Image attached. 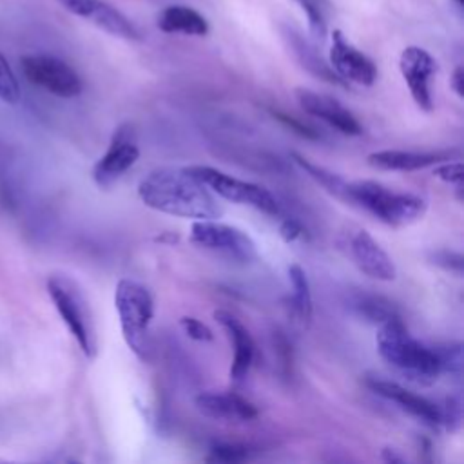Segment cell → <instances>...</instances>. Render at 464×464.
<instances>
[{
    "instance_id": "33",
    "label": "cell",
    "mask_w": 464,
    "mask_h": 464,
    "mask_svg": "<svg viewBox=\"0 0 464 464\" xmlns=\"http://www.w3.org/2000/svg\"><path fill=\"white\" fill-rule=\"evenodd\" d=\"M450 85L451 89L455 91V94L459 98L464 96V71H462V65H457L451 72V78H450Z\"/></svg>"
},
{
    "instance_id": "8",
    "label": "cell",
    "mask_w": 464,
    "mask_h": 464,
    "mask_svg": "<svg viewBox=\"0 0 464 464\" xmlns=\"http://www.w3.org/2000/svg\"><path fill=\"white\" fill-rule=\"evenodd\" d=\"M20 67L29 83L58 98H76L83 89L78 72L56 56L25 54L20 58Z\"/></svg>"
},
{
    "instance_id": "13",
    "label": "cell",
    "mask_w": 464,
    "mask_h": 464,
    "mask_svg": "<svg viewBox=\"0 0 464 464\" xmlns=\"http://www.w3.org/2000/svg\"><path fill=\"white\" fill-rule=\"evenodd\" d=\"M366 386L379 397L395 402L401 410L422 420L426 426L437 428L442 424V410L435 402L419 393H413L411 390L401 386L399 382L381 377H366Z\"/></svg>"
},
{
    "instance_id": "16",
    "label": "cell",
    "mask_w": 464,
    "mask_h": 464,
    "mask_svg": "<svg viewBox=\"0 0 464 464\" xmlns=\"http://www.w3.org/2000/svg\"><path fill=\"white\" fill-rule=\"evenodd\" d=\"M214 319L221 324V328L227 332V337L230 344L234 346V357L230 364V379L241 381L246 377L256 353V344L246 330V326L230 312L227 310H214Z\"/></svg>"
},
{
    "instance_id": "30",
    "label": "cell",
    "mask_w": 464,
    "mask_h": 464,
    "mask_svg": "<svg viewBox=\"0 0 464 464\" xmlns=\"http://www.w3.org/2000/svg\"><path fill=\"white\" fill-rule=\"evenodd\" d=\"M272 114H274L276 120H279L283 125H286L290 130H294V132L299 134L301 138H306V140H317V138H319L317 130H314L312 127H308V125H304L303 121L295 120L294 116L285 114V112H281V111H272Z\"/></svg>"
},
{
    "instance_id": "28",
    "label": "cell",
    "mask_w": 464,
    "mask_h": 464,
    "mask_svg": "<svg viewBox=\"0 0 464 464\" xmlns=\"http://www.w3.org/2000/svg\"><path fill=\"white\" fill-rule=\"evenodd\" d=\"M179 326H181V330H183L190 339H194V341H198V343H210V341L214 339L212 330H210L203 321H199V319H196V317H192V315H183V317L179 319Z\"/></svg>"
},
{
    "instance_id": "22",
    "label": "cell",
    "mask_w": 464,
    "mask_h": 464,
    "mask_svg": "<svg viewBox=\"0 0 464 464\" xmlns=\"http://www.w3.org/2000/svg\"><path fill=\"white\" fill-rule=\"evenodd\" d=\"M288 279L292 285V310L301 323H310L314 304L304 268L297 263H292L288 266Z\"/></svg>"
},
{
    "instance_id": "35",
    "label": "cell",
    "mask_w": 464,
    "mask_h": 464,
    "mask_svg": "<svg viewBox=\"0 0 464 464\" xmlns=\"http://www.w3.org/2000/svg\"><path fill=\"white\" fill-rule=\"evenodd\" d=\"M457 2V5H462L464 4V0H455Z\"/></svg>"
},
{
    "instance_id": "19",
    "label": "cell",
    "mask_w": 464,
    "mask_h": 464,
    "mask_svg": "<svg viewBox=\"0 0 464 464\" xmlns=\"http://www.w3.org/2000/svg\"><path fill=\"white\" fill-rule=\"evenodd\" d=\"M281 34L285 38V42L288 44V47L292 49L295 60L315 78L324 80L328 83H337V85H344L341 82V78L334 72V69L330 67V63H326L321 54L315 51V47L294 27L290 25H283L281 27Z\"/></svg>"
},
{
    "instance_id": "25",
    "label": "cell",
    "mask_w": 464,
    "mask_h": 464,
    "mask_svg": "<svg viewBox=\"0 0 464 464\" xmlns=\"http://www.w3.org/2000/svg\"><path fill=\"white\" fill-rule=\"evenodd\" d=\"M22 91L16 74L13 72L7 58L0 51V102L7 105H16L20 102Z\"/></svg>"
},
{
    "instance_id": "24",
    "label": "cell",
    "mask_w": 464,
    "mask_h": 464,
    "mask_svg": "<svg viewBox=\"0 0 464 464\" xmlns=\"http://www.w3.org/2000/svg\"><path fill=\"white\" fill-rule=\"evenodd\" d=\"M308 20L310 34L317 40L326 36V2L324 0H295Z\"/></svg>"
},
{
    "instance_id": "26",
    "label": "cell",
    "mask_w": 464,
    "mask_h": 464,
    "mask_svg": "<svg viewBox=\"0 0 464 464\" xmlns=\"http://www.w3.org/2000/svg\"><path fill=\"white\" fill-rule=\"evenodd\" d=\"M248 457V450L241 444L230 442H218L210 448L207 460L210 462H241Z\"/></svg>"
},
{
    "instance_id": "18",
    "label": "cell",
    "mask_w": 464,
    "mask_h": 464,
    "mask_svg": "<svg viewBox=\"0 0 464 464\" xmlns=\"http://www.w3.org/2000/svg\"><path fill=\"white\" fill-rule=\"evenodd\" d=\"M457 150H430V152H420V150H395V149H386V150H375L368 154L366 161L370 167L379 169V170H401V172H413L420 169L433 167L440 161L450 160Z\"/></svg>"
},
{
    "instance_id": "21",
    "label": "cell",
    "mask_w": 464,
    "mask_h": 464,
    "mask_svg": "<svg viewBox=\"0 0 464 464\" xmlns=\"http://www.w3.org/2000/svg\"><path fill=\"white\" fill-rule=\"evenodd\" d=\"M290 158H292V161H294L301 170H304V172H306L315 183H319L326 192H330L332 196H335V198L346 201V185H348V181H344L339 174H335V172H332V170H328V169H324V167H321V165L310 161L306 156H303V154H299V152H295V150L290 152Z\"/></svg>"
},
{
    "instance_id": "10",
    "label": "cell",
    "mask_w": 464,
    "mask_h": 464,
    "mask_svg": "<svg viewBox=\"0 0 464 464\" xmlns=\"http://www.w3.org/2000/svg\"><path fill=\"white\" fill-rule=\"evenodd\" d=\"M330 67L344 85L355 83L370 87L377 78L375 63L353 44H350L339 29H334L332 33Z\"/></svg>"
},
{
    "instance_id": "4",
    "label": "cell",
    "mask_w": 464,
    "mask_h": 464,
    "mask_svg": "<svg viewBox=\"0 0 464 464\" xmlns=\"http://www.w3.org/2000/svg\"><path fill=\"white\" fill-rule=\"evenodd\" d=\"M47 294L67 326L69 334L74 337L78 348L87 359H94L98 352V339L92 312L82 286L63 274H54L47 277Z\"/></svg>"
},
{
    "instance_id": "34",
    "label": "cell",
    "mask_w": 464,
    "mask_h": 464,
    "mask_svg": "<svg viewBox=\"0 0 464 464\" xmlns=\"http://www.w3.org/2000/svg\"><path fill=\"white\" fill-rule=\"evenodd\" d=\"M382 460L384 462H404V457L399 455L393 448H384L382 450Z\"/></svg>"
},
{
    "instance_id": "5",
    "label": "cell",
    "mask_w": 464,
    "mask_h": 464,
    "mask_svg": "<svg viewBox=\"0 0 464 464\" xmlns=\"http://www.w3.org/2000/svg\"><path fill=\"white\" fill-rule=\"evenodd\" d=\"M114 306L127 346L136 357L147 359L150 350L149 326L154 317V299L149 288L134 279L121 277L114 288Z\"/></svg>"
},
{
    "instance_id": "11",
    "label": "cell",
    "mask_w": 464,
    "mask_h": 464,
    "mask_svg": "<svg viewBox=\"0 0 464 464\" xmlns=\"http://www.w3.org/2000/svg\"><path fill=\"white\" fill-rule=\"evenodd\" d=\"M399 69L410 89V94L415 105L424 112H431L433 109L431 78L437 71V63L433 56L422 47L410 45L401 53Z\"/></svg>"
},
{
    "instance_id": "23",
    "label": "cell",
    "mask_w": 464,
    "mask_h": 464,
    "mask_svg": "<svg viewBox=\"0 0 464 464\" xmlns=\"http://www.w3.org/2000/svg\"><path fill=\"white\" fill-rule=\"evenodd\" d=\"M353 308L361 317H364L366 321L375 323V324H381V323L399 315L395 306L381 295H366V294L357 295L353 299Z\"/></svg>"
},
{
    "instance_id": "20",
    "label": "cell",
    "mask_w": 464,
    "mask_h": 464,
    "mask_svg": "<svg viewBox=\"0 0 464 464\" xmlns=\"http://www.w3.org/2000/svg\"><path fill=\"white\" fill-rule=\"evenodd\" d=\"M158 27L163 33L187 36H205L208 33L207 18L196 9L181 4L167 5L158 14Z\"/></svg>"
},
{
    "instance_id": "27",
    "label": "cell",
    "mask_w": 464,
    "mask_h": 464,
    "mask_svg": "<svg viewBox=\"0 0 464 464\" xmlns=\"http://www.w3.org/2000/svg\"><path fill=\"white\" fill-rule=\"evenodd\" d=\"M433 176L455 185L457 188H462V178H464V169H462V161H440L437 165H433Z\"/></svg>"
},
{
    "instance_id": "29",
    "label": "cell",
    "mask_w": 464,
    "mask_h": 464,
    "mask_svg": "<svg viewBox=\"0 0 464 464\" xmlns=\"http://www.w3.org/2000/svg\"><path fill=\"white\" fill-rule=\"evenodd\" d=\"M439 361H440V370L442 372H460L462 366V353H460V344H446L435 348Z\"/></svg>"
},
{
    "instance_id": "7",
    "label": "cell",
    "mask_w": 464,
    "mask_h": 464,
    "mask_svg": "<svg viewBox=\"0 0 464 464\" xmlns=\"http://www.w3.org/2000/svg\"><path fill=\"white\" fill-rule=\"evenodd\" d=\"M188 239L199 248L239 263H250L257 259L254 239L245 230L219 219H194L190 225Z\"/></svg>"
},
{
    "instance_id": "9",
    "label": "cell",
    "mask_w": 464,
    "mask_h": 464,
    "mask_svg": "<svg viewBox=\"0 0 464 464\" xmlns=\"http://www.w3.org/2000/svg\"><path fill=\"white\" fill-rule=\"evenodd\" d=\"M140 158V147L136 140L134 127L130 123H121L109 141L107 150L92 167V179L100 188H109L114 185Z\"/></svg>"
},
{
    "instance_id": "2",
    "label": "cell",
    "mask_w": 464,
    "mask_h": 464,
    "mask_svg": "<svg viewBox=\"0 0 464 464\" xmlns=\"http://www.w3.org/2000/svg\"><path fill=\"white\" fill-rule=\"evenodd\" d=\"M375 344L379 355L417 382H433L442 373L435 348L411 337L401 315L379 324Z\"/></svg>"
},
{
    "instance_id": "31",
    "label": "cell",
    "mask_w": 464,
    "mask_h": 464,
    "mask_svg": "<svg viewBox=\"0 0 464 464\" xmlns=\"http://www.w3.org/2000/svg\"><path fill=\"white\" fill-rule=\"evenodd\" d=\"M433 263L442 266L444 270L455 272V274H462V256L459 252H451V250H437L431 256Z\"/></svg>"
},
{
    "instance_id": "32",
    "label": "cell",
    "mask_w": 464,
    "mask_h": 464,
    "mask_svg": "<svg viewBox=\"0 0 464 464\" xmlns=\"http://www.w3.org/2000/svg\"><path fill=\"white\" fill-rule=\"evenodd\" d=\"M279 234H281V237H283L286 243H292V241L303 237L304 230H303V227H301L299 221H295V219H292V218H285V219L281 221V225H279Z\"/></svg>"
},
{
    "instance_id": "12",
    "label": "cell",
    "mask_w": 464,
    "mask_h": 464,
    "mask_svg": "<svg viewBox=\"0 0 464 464\" xmlns=\"http://www.w3.org/2000/svg\"><path fill=\"white\" fill-rule=\"evenodd\" d=\"M67 13L85 18L102 31L123 38V40H140V31L134 24L120 13L116 7L109 5L103 0H56Z\"/></svg>"
},
{
    "instance_id": "15",
    "label": "cell",
    "mask_w": 464,
    "mask_h": 464,
    "mask_svg": "<svg viewBox=\"0 0 464 464\" xmlns=\"http://www.w3.org/2000/svg\"><path fill=\"white\" fill-rule=\"evenodd\" d=\"M350 256L355 266L372 279L393 281L397 268L388 252L366 230H357L350 239Z\"/></svg>"
},
{
    "instance_id": "6",
    "label": "cell",
    "mask_w": 464,
    "mask_h": 464,
    "mask_svg": "<svg viewBox=\"0 0 464 464\" xmlns=\"http://www.w3.org/2000/svg\"><path fill=\"white\" fill-rule=\"evenodd\" d=\"M187 170L203 181L218 198L254 207L268 216H277L281 210L279 201L263 185L239 179L210 165H188Z\"/></svg>"
},
{
    "instance_id": "17",
    "label": "cell",
    "mask_w": 464,
    "mask_h": 464,
    "mask_svg": "<svg viewBox=\"0 0 464 464\" xmlns=\"http://www.w3.org/2000/svg\"><path fill=\"white\" fill-rule=\"evenodd\" d=\"M199 413L216 420L228 422H246L257 417V408L245 397L227 392H205L194 399Z\"/></svg>"
},
{
    "instance_id": "1",
    "label": "cell",
    "mask_w": 464,
    "mask_h": 464,
    "mask_svg": "<svg viewBox=\"0 0 464 464\" xmlns=\"http://www.w3.org/2000/svg\"><path fill=\"white\" fill-rule=\"evenodd\" d=\"M138 196L145 207L178 218L219 219L225 212L216 194L187 167L149 172L138 185Z\"/></svg>"
},
{
    "instance_id": "14",
    "label": "cell",
    "mask_w": 464,
    "mask_h": 464,
    "mask_svg": "<svg viewBox=\"0 0 464 464\" xmlns=\"http://www.w3.org/2000/svg\"><path fill=\"white\" fill-rule=\"evenodd\" d=\"M294 94L304 112L323 120L341 134H346V136L362 134V125L359 123V120L339 100L323 92L304 89V87H297Z\"/></svg>"
},
{
    "instance_id": "3",
    "label": "cell",
    "mask_w": 464,
    "mask_h": 464,
    "mask_svg": "<svg viewBox=\"0 0 464 464\" xmlns=\"http://www.w3.org/2000/svg\"><path fill=\"white\" fill-rule=\"evenodd\" d=\"M346 203L361 207L379 221L392 227L415 223L428 210V199L424 196L406 190H393L373 179L348 181Z\"/></svg>"
}]
</instances>
